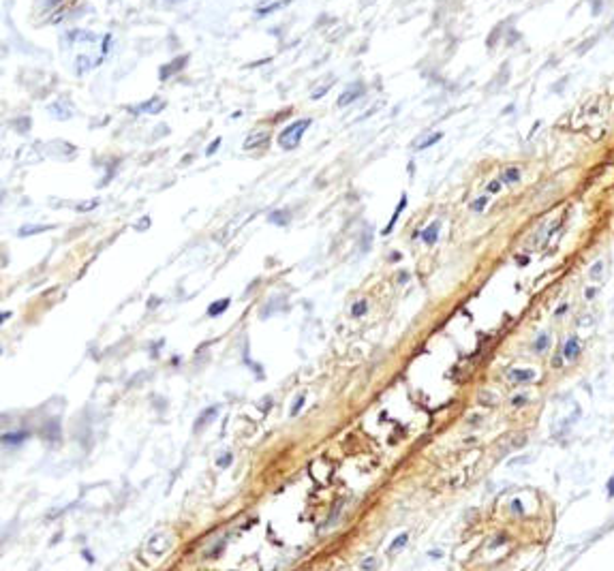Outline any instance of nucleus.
Wrapping results in <instances>:
<instances>
[{
  "mask_svg": "<svg viewBox=\"0 0 614 571\" xmlns=\"http://www.w3.org/2000/svg\"><path fill=\"white\" fill-rule=\"evenodd\" d=\"M9 317H11V312H9V310H4V312H2V321H6Z\"/></svg>",
  "mask_w": 614,
  "mask_h": 571,
  "instance_id": "39",
  "label": "nucleus"
},
{
  "mask_svg": "<svg viewBox=\"0 0 614 571\" xmlns=\"http://www.w3.org/2000/svg\"><path fill=\"white\" fill-rule=\"evenodd\" d=\"M405 278H409V274H407V272H401V283H405Z\"/></svg>",
  "mask_w": 614,
  "mask_h": 571,
  "instance_id": "40",
  "label": "nucleus"
},
{
  "mask_svg": "<svg viewBox=\"0 0 614 571\" xmlns=\"http://www.w3.org/2000/svg\"><path fill=\"white\" fill-rule=\"evenodd\" d=\"M595 295H597V289H595V287L584 289V297H587V299H595Z\"/></svg>",
  "mask_w": 614,
  "mask_h": 571,
  "instance_id": "30",
  "label": "nucleus"
},
{
  "mask_svg": "<svg viewBox=\"0 0 614 571\" xmlns=\"http://www.w3.org/2000/svg\"><path fill=\"white\" fill-rule=\"evenodd\" d=\"M608 496L614 498V477H610V479H608Z\"/></svg>",
  "mask_w": 614,
  "mask_h": 571,
  "instance_id": "34",
  "label": "nucleus"
},
{
  "mask_svg": "<svg viewBox=\"0 0 614 571\" xmlns=\"http://www.w3.org/2000/svg\"><path fill=\"white\" fill-rule=\"evenodd\" d=\"M304 406V396H298L296 398V404H294V409H291V415H298L300 413V409Z\"/></svg>",
  "mask_w": 614,
  "mask_h": 571,
  "instance_id": "27",
  "label": "nucleus"
},
{
  "mask_svg": "<svg viewBox=\"0 0 614 571\" xmlns=\"http://www.w3.org/2000/svg\"><path fill=\"white\" fill-rule=\"evenodd\" d=\"M362 567H364V569H375V567H377V561H375V559H366V561L362 563Z\"/></svg>",
  "mask_w": 614,
  "mask_h": 571,
  "instance_id": "32",
  "label": "nucleus"
},
{
  "mask_svg": "<svg viewBox=\"0 0 614 571\" xmlns=\"http://www.w3.org/2000/svg\"><path fill=\"white\" fill-rule=\"evenodd\" d=\"M535 370H531V368H512L510 373H508V379H510V383H529V381H533L535 379Z\"/></svg>",
  "mask_w": 614,
  "mask_h": 571,
  "instance_id": "4",
  "label": "nucleus"
},
{
  "mask_svg": "<svg viewBox=\"0 0 614 571\" xmlns=\"http://www.w3.org/2000/svg\"><path fill=\"white\" fill-rule=\"evenodd\" d=\"M512 406H522L524 402H526V396L524 394H520V396H512Z\"/></svg>",
  "mask_w": 614,
  "mask_h": 571,
  "instance_id": "28",
  "label": "nucleus"
},
{
  "mask_svg": "<svg viewBox=\"0 0 614 571\" xmlns=\"http://www.w3.org/2000/svg\"><path fill=\"white\" fill-rule=\"evenodd\" d=\"M163 107H165V103L161 101L159 96H154V98H150V101H146V103H141V105H137V107H131V111H148V113H159Z\"/></svg>",
  "mask_w": 614,
  "mask_h": 571,
  "instance_id": "7",
  "label": "nucleus"
},
{
  "mask_svg": "<svg viewBox=\"0 0 614 571\" xmlns=\"http://www.w3.org/2000/svg\"><path fill=\"white\" fill-rule=\"evenodd\" d=\"M512 511H518V513H522V505H520V501L516 498V501H512Z\"/></svg>",
  "mask_w": 614,
  "mask_h": 571,
  "instance_id": "35",
  "label": "nucleus"
},
{
  "mask_svg": "<svg viewBox=\"0 0 614 571\" xmlns=\"http://www.w3.org/2000/svg\"><path fill=\"white\" fill-rule=\"evenodd\" d=\"M407 208V195H403L401 197V201H398V205H396V210H394V214H392V218H390V223L385 225V229L381 231L383 235H390L392 233V229H394V225H396V220L401 218V214H403V210Z\"/></svg>",
  "mask_w": 614,
  "mask_h": 571,
  "instance_id": "9",
  "label": "nucleus"
},
{
  "mask_svg": "<svg viewBox=\"0 0 614 571\" xmlns=\"http://www.w3.org/2000/svg\"><path fill=\"white\" fill-rule=\"evenodd\" d=\"M268 137L270 135L266 133V131H261V133H255V135H251L246 141H244V148L246 150H251V148H259V146H263L268 141Z\"/></svg>",
  "mask_w": 614,
  "mask_h": 571,
  "instance_id": "13",
  "label": "nucleus"
},
{
  "mask_svg": "<svg viewBox=\"0 0 614 571\" xmlns=\"http://www.w3.org/2000/svg\"><path fill=\"white\" fill-rule=\"evenodd\" d=\"M593 321H595V319H593V312H584V315L578 319V325H580V327H584V325H593Z\"/></svg>",
  "mask_w": 614,
  "mask_h": 571,
  "instance_id": "25",
  "label": "nucleus"
},
{
  "mask_svg": "<svg viewBox=\"0 0 614 571\" xmlns=\"http://www.w3.org/2000/svg\"><path fill=\"white\" fill-rule=\"evenodd\" d=\"M366 310H368V302H366V299H358V302L351 306V315L353 317H364V315H366Z\"/></svg>",
  "mask_w": 614,
  "mask_h": 571,
  "instance_id": "19",
  "label": "nucleus"
},
{
  "mask_svg": "<svg viewBox=\"0 0 614 571\" xmlns=\"http://www.w3.org/2000/svg\"><path fill=\"white\" fill-rule=\"evenodd\" d=\"M184 64H187V56H178L174 62L165 64V67H161L159 77H161V80H167V77H171L174 73H178V71H180V67H184Z\"/></svg>",
  "mask_w": 614,
  "mask_h": 571,
  "instance_id": "6",
  "label": "nucleus"
},
{
  "mask_svg": "<svg viewBox=\"0 0 614 571\" xmlns=\"http://www.w3.org/2000/svg\"><path fill=\"white\" fill-rule=\"evenodd\" d=\"M220 144H223V139H220V137H216V139H214L212 144L208 146V150H205V154H208V156H212V154H214V152H216V150L220 148Z\"/></svg>",
  "mask_w": 614,
  "mask_h": 571,
  "instance_id": "26",
  "label": "nucleus"
},
{
  "mask_svg": "<svg viewBox=\"0 0 614 571\" xmlns=\"http://www.w3.org/2000/svg\"><path fill=\"white\" fill-rule=\"evenodd\" d=\"M109 41H111V37H109V34H107L105 41H103V56L107 54V49H109Z\"/></svg>",
  "mask_w": 614,
  "mask_h": 571,
  "instance_id": "36",
  "label": "nucleus"
},
{
  "mask_svg": "<svg viewBox=\"0 0 614 571\" xmlns=\"http://www.w3.org/2000/svg\"><path fill=\"white\" fill-rule=\"evenodd\" d=\"M229 308V299H220V302H212L210 306H208V317H218V315H223V312Z\"/></svg>",
  "mask_w": 614,
  "mask_h": 571,
  "instance_id": "15",
  "label": "nucleus"
},
{
  "mask_svg": "<svg viewBox=\"0 0 614 571\" xmlns=\"http://www.w3.org/2000/svg\"><path fill=\"white\" fill-rule=\"evenodd\" d=\"M501 187H503V182H501V178H499V180H492V182H488L486 190L490 192V195H495V192H499V190H501Z\"/></svg>",
  "mask_w": 614,
  "mask_h": 571,
  "instance_id": "24",
  "label": "nucleus"
},
{
  "mask_svg": "<svg viewBox=\"0 0 614 571\" xmlns=\"http://www.w3.org/2000/svg\"><path fill=\"white\" fill-rule=\"evenodd\" d=\"M505 541H508V539H505V535H499V539H495V541H492V544H490V548H497V546H503V544H505Z\"/></svg>",
  "mask_w": 614,
  "mask_h": 571,
  "instance_id": "33",
  "label": "nucleus"
},
{
  "mask_svg": "<svg viewBox=\"0 0 614 571\" xmlns=\"http://www.w3.org/2000/svg\"><path fill=\"white\" fill-rule=\"evenodd\" d=\"M439 231H441V223H439V220H432V223L428 225V227H426V229H424L422 233H419V238L424 240V244L432 246L434 242L439 240Z\"/></svg>",
  "mask_w": 614,
  "mask_h": 571,
  "instance_id": "5",
  "label": "nucleus"
},
{
  "mask_svg": "<svg viewBox=\"0 0 614 571\" xmlns=\"http://www.w3.org/2000/svg\"><path fill=\"white\" fill-rule=\"evenodd\" d=\"M589 278L591 281H602L604 278V261L602 259H597L593 266L589 268Z\"/></svg>",
  "mask_w": 614,
  "mask_h": 571,
  "instance_id": "18",
  "label": "nucleus"
},
{
  "mask_svg": "<svg viewBox=\"0 0 614 571\" xmlns=\"http://www.w3.org/2000/svg\"><path fill=\"white\" fill-rule=\"evenodd\" d=\"M99 205V199H90V201H84V203H77L75 205V212H92Z\"/></svg>",
  "mask_w": 614,
  "mask_h": 571,
  "instance_id": "21",
  "label": "nucleus"
},
{
  "mask_svg": "<svg viewBox=\"0 0 614 571\" xmlns=\"http://www.w3.org/2000/svg\"><path fill=\"white\" fill-rule=\"evenodd\" d=\"M488 205V195H482V197H477L473 203H471V208H473V212H484V208Z\"/></svg>",
  "mask_w": 614,
  "mask_h": 571,
  "instance_id": "22",
  "label": "nucleus"
},
{
  "mask_svg": "<svg viewBox=\"0 0 614 571\" xmlns=\"http://www.w3.org/2000/svg\"><path fill=\"white\" fill-rule=\"evenodd\" d=\"M218 411H220V409H218L216 404H214V406H208V409H205V411L202 413V415H199L197 422H195V430H199V428H204V426H208V424L212 422V419L218 415Z\"/></svg>",
  "mask_w": 614,
  "mask_h": 571,
  "instance_id": "10",
  "label": "nucleus"
},
{
  "mask_svg": "<svg viewBox=\"0 0 614 571\" xmlns=\"http://www.w3.org/2000/svg\"><path fill=\"white\" fill-rule=\"evenodd\" d=\"M49 229H54V227L52 225H24L17 231V235H19V238H26V235H37V233L49 231Z\"/></svg>",
  "mask_w": 614,
  "mask_h": 571,
  "instance_id": "11",
  "label": "nucleus"
},
{
  "mask_svg": "<svg viewBox=\"0 0 614 571\" xmlns=\"http://www.w3.org/2000/svg\"><path fill=\"white\" fill-rule=\"evenodd\" d=\"M430 556H432V559H441V556H443V552H439V550H432V552H430Z\"/></svg>",
  "mask_w": 614,
  "mask_h": 571,
  "instance_id": "38",
  "label": "nucleus"
},
{
  "mask_svg": "<svg viewBox=\"0 0 614 571\" xmlns=\"http://www.w3.org/2000/svg\"><path fill=\"white\" fill-rule=\"evenodd\" d=\"M268 220H270V223H274V225H278V227H283V225H287L291 220V214L287 210H274V212H270Z\"/></svg>",
  "mask_w": 614,
  "mask_h": 571,
  "instance_id": "12",
  "label": "nucleus"
},
{
  "mask_svg": "<svg viewBox=\"0 0 614 571\" xmlns=\"http://www.w3.org/2000/svg\"><path fill=\"white\" fill-rule=\"evenodd\" d=\"M441 137H443V133H432V135H428L426 139L417 141V144H415V150H426V148H430V146L437 144V141H441Z\"/></svg>",
  "mask_w": 614,
  "mask_h": 571,
  "instance_id": "17",
  "label": "nucleus"
},
{
  "mask_svg": "<svg viewBox=\"0 0 614 571\" xmlns=\"http://www.w3.org/2000/svg\"><path fill=\"white\" fill-rule=\"evenodd\" d=\"M567 310H569V306H567V304H561V306H559V308H556V310H554V317H563V315H565V312H567Z\"/></svg>",
  "mask_w": 614,
  "mask_h": 571,
  "instance_id": "31",
  "label": "nucleus"
},
{
  "mask_svg": "<svg viewBox=\"0 0 614 571\" xmlns=\"http://www.w3.org/2000/svg\"><path fill=\"white\" fill-rule=\"evenodd\" d=\"M229 460H231V456H229V454H227V456H225V458H223V460H220V462H218V465H220V467H227V465H229Z\"/></svg>",
  "mask_w": 614,
  "mask_h": 571,
  "instance_id": "37",
  "label": "nucleus"
},
{
  "mask_svg": "<svg viewBox=\"0 0 614 571\" xmlns=\"http://www.w3.org/2000/svg\"><path fill=\"white\" fill-rule=\"evenodd\" d=\"M407 541H409V535H407V533H401V535H398V537L390 544V552H396V550H401V548H405Z\"/></svg>",
  "mask_w": 614,
  "mask_h": 571,
  "instance_id": "20",
  "label": "nucleus"
},
{
  "mask_svg": "<svg viewBox=\"0 0 614 571\" xmlns=\"http://www.w3.org/2000/svg\"><path fill=\"white\" fill-rule=\"evenodd\" d=\"M529 261H531V259H529L526 255H516V263H518V266L524 268V266H529Z\"/></svg>",
  "mask_w": 614,
  "mask_h": 571,
  "instance_id": "29",
  "label": "nucleus"
},
{
  "mask_svg": "<svg viewBox=\"0 0 614 571\" xmlns=\"http://www.w3.org/2000/svg\"><path fill=\"white\" fill-rule=\"evenodd\" d=\"M289 2H291V0H283V2H276V4H270V6H261V9H257V13H259V15H266V13H272V11L281 9V6L289 4Z\"/></svg>",
  "mask_w": 614,
  "mask_h": 571,
  "instance_id": "23",
  "label": "nucleus"
},
{
  "mask_svg": "<svg viewBox=\"0 0 614 571\" xmlns=\"http://www.w3.org/2000/svg\"><path fill=\"white\" fill-rule=\"evenodd\" d=\"M548 347H550V336H548L546 332H541L539 336L535 338V342H533V351L535 353H544Z\"/></svg>",
  "mask_w": 614,
  "mask_h": 571,
  "instance_id": "16",
  "label": "nucleus"
},
{
  "mask_svg": "<svg viewBox=\"0 0 614 571\" xmlns=\"http://www.w3.org/2000/svg\"><path fill=\"white\" fill-rule=\"evenodd\" d=\"M580 353H582V347H580V340H578L576 336L567 338V340H565V345H563V349H561L563 360H567V362H574V360H576Z\"/></svg>",
  "mask_w": 614,
  "mask_h": 571,
  "instance_id": "3",
  "label": "nucleus"
},
{
  "mask_svg": "<svg viewBox=\"0 0 614 571\" xmlns=\"http://www.w3.org/2000/svg\"><path fill=\"white\" fill-rule=\"evenodd\" d=\"M30 437V432L28 430H17V432H4L2 434V443L4 445H19V443H24V441Z\"/></svg>",
  "mask_w": 614,
  "mask_h": 571,
  "instance_id": "8",
  "label": "nucleus"
},
{
  "mask_svg": "<svg viewBox=\"0 0 614 571\" xmlns=\"http://www.w3.org/2000/svg\"><path fill=\"white\" fill-rule=\"evenodd\" d=\"M310 126V118H302V120H296V122H291L287 128H283V133L278 135V144L285 150H294L300 146V141H302V135L304 131Z\"/></svg>",
  "mask_w": 614,
  "mask_h": 571,
  "instance_id": "1",
  "label": "nucleus"
},
{
  "mask_svg": "<svg viewBox=\"0 0 614 571\" xmlns=\"http://www.w3.org/2000/svg\"><path fill=\"white\" fill-rule=\"evenodd\" d=\"M362 95H364V86H362L360 82H358V84H351V86H349V88L338 96L336 105H338V107H347V105H351V103L358 101Z\"/></svg>",
  "mask_w": 614,
  "mask_h": 571,
  "instance_id": "2",
  "label": "nucleus"
},
{
  "mask_svg": "<svg viewBox=\"0 0 614 571\" xmlns=\"http://www.w3.org/2000/svg\"><path fill=\"white\" fill-rule=\"evenodd\" d=\"M520 178H522V174H520V169L518 167H508L501 174V182L503 184H518L520 182Z\"/></svg>",
  "mask_w": 614,
  "mask_h": 571,
  "instance_id": "14",
  "label": "nucleus"
}]
</instances>
